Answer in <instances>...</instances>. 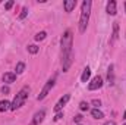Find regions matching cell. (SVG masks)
I'll list each match as a JSON object with an SVG mask.
<instances>
[{"instance_id":"cell-5","label":"cell","mask_w":126,"mask_h":125,"mask_svg":"<svg viewBox=\"0 0 126 125\" xmlns=\"http://www.w3.org/2000/svg\"><path fill=\"white\" fill-rule=\"evenodd\" d=\"M103 84H104V81H103V77L97 75V77H94V78L91 80V83L88 84V90H91V91L98 90V88H101V87H103Z\"/></svg>"},{"instance_id":"cell-6","label":"cell","mask_w":126,"mask_h":125,"mask_svg":"<svg viewBox=\"0 0 126 125\" xmlns=\"http://www.w3.org/2000/svg\"><path fill=\"white\" fill-rule=\"evenodd\" d=\"M70 100V94H64L63 97H60V100L56 103V106H54V112L57 113V112H62V109L66 106V103Z\"/></svg>"},{"instance_id":"cell-10","label":"cell","mask_w":126,"mask_h":125,"mask_svg":"<svg viewBox=\"0 0 126 125\" xmlns=\"http://www.w3.org/2000/svg\"><path fill=\"white\" fill-rule=\"evenodd\" d=\"M63 7H64V12H72L75 7H76V0H64L63 1Z\"/></svg>"},{"instance_id":"cell-14","label":"cell","mask_w":126,"mask_h":125,"mask_svg":"<svg viewBox=\"0 0 126 125\" xmlns=\"http://www.w3.org/2000/svg\"><path fill=\"white\" fill-rule=\"evenodd\" d=\"M117 38H119V24L117 22H113V35H111V41L110 43L116 41Z\"/></svg>"},{"instance_id":"cell-27","label":"cell","mask_w":126,"mask_h":125,"mask_svg":"<svg viewBox=\"0 0 126 125\" xmlns=\"http://www.w3.org/2000/svg\"><path fill=\"white\" fill-rule=\"evenodd\" d=\"M123 119H126V112L123 113Z\"/></svg>"},{"instance_id":"cell-7","label":"cell","mask_w":126,"mask_h":125,"mask_svg":"<svg viewBox=\"0 0 126 125\" xmlns=\"http://www.w3.org/2000/svg\"><path fill=\"white\" fill-rule=\"evenodd\" d=\"M44 118H46V110L41 109V110H38V112L32 116V121H31L30 125H40L43 121H44Z\"/></svg>"},{"instance_id":"cell-17","label":"cell","mask_w":126,"mask_h":125,"mask_svg":"<svg viewBox=\"0 0 126 125\" xmlns=\"http://www.w3.org/2000/svg\"><path fill=\"white\" fill-rule=\"evenodd\" d=\"M46 37H47V32L46 31H40L37 35H35V41H43Z\"/></svg>"},{"instance_id":"cell-12","label":"cell","mask_w":126,"mask_h":125,"mask_svg":"<svg viewBox=\"0 0 126 125\" xmlns=\"http://www.w3.org/2000/svg\"><path fill=\"white\" fill-rule=\"evenodd\" d=\"M90 77H91V69H90V66H87V68L84 69L82 75H81V81H82V83H88Z\"/></svg>"},{"instance_id":"cell-11","label":"cell","mask_w":126,"mask_h":125,"mask_svg":"<svg viewBox=\"0 0 126 125\" xmlns=\"http://www.w3.org/2000/svg\"><path fill=\"white\" fill-rule=\"evenodd\" d=\"M113 71H114V66L110 65V66H109V71H107V78H109V84H110V85L114 84V72H113Z\"/></svg>"},{"instance_id":"cell-19","label":"cell","mask_w":126,"mask_h":125,"mask_svg":"<svg viewBox=\"0 0 126 125\" xmlns=\"http://www.w3.org/2000/svg\"><path fill=\"white\" fill-rule=\"evenodd\" d=\"M27 15H28V9L27 7H22V10H21V13H19V21H22V19H25L27 18Z\"/></svg>"},{"instance_id":"cell-21","label":"cell","mask_w":126,"mask_h":125,"mask_svg":"<svg viewBox=\"0 0 126 125\" xmlns=\"http://www.w3.org/2000/svg\"><path fill=\"white\" fill-rule=\"evenodd\" d=\"M79 109H81V110H88V109H90V104H88L87 102H81V103H79Z\"/></svg>"},{"instance_id":"cell-24","label":"cell","mask_w":126,"mask_h":125,"mask_svg":"<svg viewBox=\"0 0 126 125\" xmlns=\"http://www.w3.org/2000/svg\"><path fill=\"white\" fill-rule=\"evenodd\" d=\"M0 90H1V93H3V94H9V91H10V90H9V87H7V85H3V87H1V88H0Z\"/></svg>"},{"instance_id":"cell-26","label":"cell","mask_w":126,"mask_h":125,"mask_svg":"<svg viewBox=\"0 0 126 125\" xmlns=\"http://www.w3.org/2000/svg\"><path fill=\"white\" fill-rule=\"evenodd\" d=\"M104 125H116L114 121H107V122H104Z\"/></svg>"},{"instance_id":"cell-25","label":"cell","mask_w":126,"mask_h":125,"mask_svg":"<svg viewBox=\"0 0 126 125\" xmlns=\"http://www.w3.org/2000/svg\"><path fill=\"white\" fill-rule=\"evenodd\" d=\"M62 118H63V112H57L53 119H54V121H59V119H62Z\"/></svg>"},{"instance_id":"cell-22","label":"cell","mask_w":126,"mask_h":125,"mask_svg":"<svg viewBox=\"0 0 126 125\" xmlns=\"http://www.w3.org/2000/svg\"><path fill=\"white\" fill-rule=\"evenodd\" d=\"M91 103H93V106H95L97 109H98V107L101 106V100H98V99H94V100H93Z\"/></svg>"},{"instance_id":"cell-4","label":"cell","mask_w":126,"mask_h":125,"mask_svg":"<svg viewBox=\"0 0 126 125\" xmlns=\"http://www.w3.org/2000/svg\"><path fill=\"white\" fill-rule=\"evenodd\" d=\"M54 84H56V77L50 78V80L46 83V85L43 87V90H41V91H40V94L37 96V100H44V99L48 96V93L51 91V88L54 87Z\"/></svg>"},{"instance_id":"cell-28","label":"cell","mask_w":126,"mask_h":125,"mask_svg":"<svg viewBox=\"0 0 126 125\" xmlns=\"http://www.w3.org/2000/svg\"><path fill=\"white\" fill-rule=\"evenodd\" d=\"M125 10H126V1H125Z\"/></svg>"},{"instance_id":"cell-13","label":"cell","mask_w":126,"mask_h":125,"mask_svg":"<svg viewBox=\"0 0 126 125\" xmlns=\"http://www.w3.org/2000/svg\"><path fill=\"white\" fill-rule=\"evenodd\" d=\"M91 115H93V118H94V119H103V118H104L103 110H100V109H97V107L91 109Z\"/></svg>"},{"instance_id":"cell-9","label":"cell","mask_w":126,"mask_h":125,"mask_svg":"<svg viewBox=\"0 0 126 125\" xmlns=\"http://www.w3.org/2000/svg\"><path fill=\"white\" fill-rule=\"evenodd\" d=\"M106 10H107V13H109V15L114 16V15L117 13V4H116V1H114V0H110V1L107 3Z\"/></svg>"},{"instance_id":"cell-15","label":"cell","mask_w":126,"mask_h":125,"mask_svg":"<svg viewBox=\"0 0 126 125\" xmlns=\"http://www.w3.org/2000/svg\"><path fill=\"white\" fill-rule=\"evenodd\" d=\"M10 110V102L9 100H1L0 102V112H6Z\"/></svg>"},{"instance_id":"cell-8","label":"cell","mask_w":126,"mask_h":125,"mask_svg":"<svg viewBox=\"0 0 126 125\" xmlns=\"http://www.w3.org/2000/svg\"><path fill=\"white\" fill-rule=\"evenodd\" d=\"M1 80H3L4 84H12V83L16 81V74L15 72H6V74H3Z\"/></svg>"},{"instance_id":"cell-30","label":"cell","mask_w":126,"mask_h":125,"mask_svg":"<svg viewBox=\"0 0 126 125\" xmlns=\"http://www.w3.org/2000/svg\"><path fill=\"white\" fill-rule=\"evenodd\" d=\"M78 125H81V124H78Z\"/></svg>"},{"instance_id":"cell-2","label":"cell","mask_w":126,"mask_h":125,"mask_svg":"<svg viewBox=\"0 0 126 125\" xmlns=\"http://www.w3.org/2000/svg\"><path fill=\"white\" fill-rule=\"evenodd\" d=\"M91 0H84L81 6V16H79V32H85L88 22H90V15H91Z\"/></svg>"},{"instance_id":"cell-18","label":"cell","mask_w":126,"mask_h":125,"mask_svg":"<svg viewBox=\"0 0 126 125\" xmlns=\"http://www.w3.org/2000/svg\"><path fill=\"white\" fill-rule=\"evenodd\" d=\"M27 49H28V52H30L31 55H37V53H38V50H40V49H38V47H37L35 44H30V46H28Z\"/></svg>"},{"instance_id":"cell-20","label":"cell","mask_w":126,"mask_h":125,"mask_svg":"<svg viewBox=\"0 0 126 125\" xmlns=\"http://www.w3.org/2000/svg\"><path fill=\"white\" fill-rule=\"evenodd\" d=\"M13 4H15V1H13V0H9V1L4 3V9H6V10H10V9L13 7Z\"/></svg>"},{"instance_id":"cell-3","label":"cell","mask_w":126,"mask_h":125,"mask_svg":"<svg viewBox=\"0 0 126 125\" xmlns=\"http://www.w3.org/2000/svg\"><path fill=\"white\" fill-rule=\"evenodd\" d=\"M30 91H31V88L28 87V85H25V87H22L18 94L15 96V99H13V102L10 103V110H16V109H19V107H22L24 106V103L27 102V99H28V96H30Z\"/></svg>"},{"instance_id":"cell-23","label":"cell","mask_w":126,"mask_h":125,"mask_svg":"<svg viewBox=\"0 0 126 125\" xmlns=\"http://www.w3.org/2000/svg\"><path fill=\"white\" fill-rule=\"evenodd\" d=\"M73 121H75L76 124H81V122H82V115H76V116L73 118Z\"/></svg>"},{"instance_id":"cell-29","label":"cell","mask_w":126,"mask_h":125,"mask_svg":"<svg viewBox=\"0 0 126 125\" xmlns=\"http://www.w3.org/2000/svg\"><path fill=\"white\" fill-rule=\"evenodd\" d=\"M123 125H126V122H125V124H123Z\"/></svg>"},{"instance_id":"cell-1","label":"cell","mask_w":126,"mask_h":125,"mask_svg":"<svg viewBox=\"0 0 126 125\" xmlns=\"http://www.w3.org/2000/svg\"><path fill=\"white\" fill-rule=\"evenodd\" d=\"M72 43L73 35L70 30H66L60 38V47H62V69L63 72H67L70 65L73 62V52H72Z\"/></svg>"},{"instance_id":"cell-16","label":"cell","mask_w":126,"mask_h":125,"mask_svg":"<svg viewBox=\"0 0 126 125\" xmlns=\"http://www.w3.org/2000/svg\"><path fill=\"white\" fill-rule=\"evenodd\" d=\"M15 71H16V72H15L16 75L22 74V72L25 71V63H24V62H18V63H16V68H15Z\"/></svg>"}]
</instances>
